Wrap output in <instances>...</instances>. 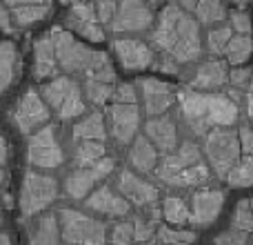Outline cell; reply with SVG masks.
<instances>
[{"mask_svg":"<svg viewBox=\"0 0 253 245\" xmlns=\"http://www.w3.org/2000/svg\"><path fill=\"white\" fill-rule=\"evenodd\" d=\"M149 43L158 54L153 69L165 74H180L182 67L196 65L205 52L200 22L193 13L180 7V2L162 7L156 25L149 31Z\"/></svg>","mask_w":253,"mask_h":245,"instance_id":"6da1fadb","label":"cell"},{"mask_svg":"<svg viewBox=\"0 0 253 245\" xmlns=\"http://www.w3.org/2000/svg\"><path fill=\"white\" fill-rule=\"evenodd\" d=\"M238 98L224 92H196L182 89L178 96L180 119L196 136H207L213 129L233 127L240 121Z\"/></svg>","mask_w":253,"mask_h":245,"instance_id":"7a4b0ae2","label":"cell"},{"mask_svg":"<svg viewBox=\"0 0 253 245\" xmlns=\"http://www.w3.org/2000/svg\"><path fill=\"white\" fill-rule=\"evenodd\" d=\"M211 174L213 172L200 145L196 140H182L178 149L162 156L153 176L160 181V185L171 189H200L211 179Z\"/></svg>","mask_w":253,"mask_h":245,"instance_id":"3957f363","label":"cell"},{"mask_svg":"<svg viewBox=\"0 0 253 245\" xmlns=\"http://www.w3.org/2000/svg\"><path fill=\"white\" fill-rule=\"evenodd\" d=\"M49 31H51L53 45H56V56H58V62H60V69L67 76L87 78L93 71V67L107 56V52L89 49L87 45L76 40L74 34L67 27H51Z\"/></svg>","mask_w":253,"mask_h":245,"instance_id":"277c9868","label":"cell"},{"mask_svg":"<svg viewBox=\"0 0 253 245\" xmlns=\"http://www.w3.org/2000/svg\"><path fill=\"white\" fill-rule=\"evenodd\" d=\"M42 98L51 112L60 121H76L83 119L87 114V96H84L83 83L74 78V76H56V78L47 80L40 89Z\"/></svg>","mask_w":253,"mask_h":245,"instance_id":"5b68a950","label":"cell"},{"mask_svg":"<svg viewBox=\"0 0 253 245\" xmlns=\"http://www.w3.org/2000/svg\"><path fill=\"white\" fill-rule=\"evenodd\" d=\"M58 219H60L62 241L67 245H107V239H109L107 223L91 212L60 207Z\"/></svg>","mask_w":253,"mask_h":245,"instance_id":"8992f818","label":"cell"},{"mask_svg":"<svg viewBox=\"0 0 253 245\" xmlns=\"http://www.w3.org/2000/svg\"><path fill=\"white\" fill-rule=\"evenodd\" d=\"M58 196H60V185L51 174H42L38 170L25 172L18 198L22 219H38L56 203Z\"/></svg>","mask_w":253,"mask_h":245,"instance_id":"52a82bcc","label":"cell"},{"mask_svg":"<svg viewBox=\"0 0 253 245\" xmlns=\"http://www.w3.org/2000/svg\"><path fill=\"white\" fill-rule=\"evenodd\" d=\"M205 158L209 163L211 172L218 179L227 181L229 172L233 170L238 161L242 158L240 147V136L233 127H222V129H213L205 136V145H202Z\"/></svg>","mask_w":253,"mask_h":245,"instance_id":"ba28073f","label":"cell"},{"mask_svg":"<svg viewBox=\"0 0 253 245\" xmlns=\"http://www.w3.org/2000/svg\"><path fill=\"white\" fill-rule=\"evenodd\" d=\"M67 154L62 147L60 131L56 125H44L42 129L34 131L27 138V163L31 170L38 172H53L62 167Z\"/></svg>","mask_w":253,"mask_h":245,"instance_id":"9c48e42d","label":"cell"},{"mask_svg":"<svg viewBox=\"0 0 253 245\" xmlns=\"http://www.w3.org/2000/svg\"><path fill=\"white\" fill-rule=\"evenodd\" d=\"M116 172V158L107 156L102 161L93 163V165L84 167H71L67 172L65 181H62V192L71 201H84L93 189H98L102 185V181H107V176H111Z\"/></svg>","mask_w":253,"mask_h":245,"instance_id":"30bf717a","label":"cell"},{"mask_svg":"<svg viewBox=\"0 0 253 245\" xmlns=\"http://www.w3.org/2000/svg\"><path fill=\"white\" fill-rule=\"evenodd\" d=\"M49 119H51V107L47 105L42 94L36 92L34 87L25 89L22 96L9 110V121H11L13 129L25 136H31L34 131L49 125Z\"/></svg>","mask_w":253,"mask_h":245,"instance_id":"8fae6325","label":"cell"},{"mask_svg":"<svg viewBox=\"0 0 253 245\" xmlns=\"http://www.w3.org/2000/svg\"><path fill=\"white\" fill-rule=\"evenodd\" d=\"M156 13H153L151 4L147 0H120L118 11H116L114 22L109 25L111 34L131 36V34H142V31H151L156 25Z\"/></svg>","mask_w":253,"mask_h":245,"instance_id":"7c38bea8","label":"cell"},{"mask_svg":"<svg viewBox=\"0 0 253 245\" xmlns=\"http://www.w3.org/2000/svg\"><path fill=\"white\" fill-rule=\"evenodd\" d=\"M105 119H107V127H109V136L120 147L131 145L140 136V127H142V110H140V105L111 103L105 112Z\"/></svg>","mask_w":253,"mask_h":245,"instance_id":"4fadbf2b","label":"cell"},{"mask_svg":"<svg viewBox=\"0 0 253 245\" xmlns=\"http://www.w3.org/2000/svg\"><path fill=\"white\" fill-rule=\"evenodd\" d=\"M116 187L135 207H151L160 201V187L131 167L116 172Z\"/></svg>","mask_w":253,"mask_h":245,"instance_id":"5bb4252c","label":"cell"},{"mask_svg":"<svg viewBox=\"0 0 253 245\" xmlns=\"http://www.w3.org/2000/svg\"><path fill=\"white\" fill-rule=\"evenodd\" d=\"M135 85H138L140 96H142V110L149 119L167 116V112L178 103L180 92L171 83H165V80L158 78H142Z\"/></svg>","mask_w":253,"mask_h":245,"instance_id":"9a60e30c","label":"cell"},{"mask_svg":"<svg viewBox=\"0 0 253 245\" xmlns=\"http://www.w3.org/2000/svg\"><path fill=\"white\" fill-rule=\"evenodd\" d=\"M111 49H114L118 62L125 67L126 71H140V69H149L156 65V49L151 47V43H144L140 38H133V36H120V38H114L111 43Z\"/></svg>","mask_w":253,"mask_h":245,"instance_id":"2e32d148","label":"cell"},{"mask_svg":"<svg viewBox=\"0 0 253 245\" xmlns=\"http://www.w3.org/2000/svg\"><path fill=\"white\" fill-rule=\"evenodd\" d=\"M65 27L69 31H76L78 36H83L89 43H102L107 38L105 25L100 22L96 11V2H91V0H84V2L69 7V11L65 16Z\"/></svg>","mask_w":253,"mask_h":245,"instance_id":"e0dca14e","label":"cell"},{"mask_svg":"<svg viewBox=\"0 0 253 245\" xmlns=\"http://www.w3.org/2000/svg\"><path fill=\"white\" fill-rule=\"evenodd\" d=\"M84 210H89L91 214L100 216V219L120 221V219H126V216H129L131 203L118 192V187L100 185V187L93 189V192L84 198Z\"/></svg>","mask_w":253,"mask_h":245,"instance_id":"ac0fdd59","label":"cell"},{"mask_svg":"<svg viewBox=\"0 0 253 245\" xmlns=\"http://www.w3.org/2000/svg\"><path fill=\"white\" fill-rule=\"evenodd\" d=\"M229 62L224 58H207L193 67L187 85L196 92H222L229 85Z\"/></svg>","mask_w":253,"mask_h":245,"instance_id":"d6986e66","label":"cell"},{"mask_svg":"<svg viewBox=\"0 0 253 245\" xmlns=\"http://www.w3.org/2000/svg\"><path fill=\"white\" fill-rule=\"evenodd\" d=\"M224 201H227V196H224V192L218 187L196 189V192L191 194V201H189V205H191V225L193 228H200V230L213 225L215 221H218L220 212H222Z\"/></svg>","mask_w":253,"mask_h":245,"instance_id":"ffe728a7","label":"cell"},{"mask_svg":"<svg viewBox=\"0 0 253 245\" xmlns=\"http://www.w3.org/2000/svg\"><path fill=\"white\" fill-rule=\"evenodd\" d=\"M60 71V62H58V56H56V45H53V38H51V31L47 34L38 36L34 43V74L36 80H51L58 76Z\"/></svg>","mask_w":253,"mask_h":245,"instance_id":"44dd1931","label":"cell"},{"mask_svg":"<svg viewBox=\"0 0 253 245\" xmlns=\"http://www.w3.org/2000/svg\"><path fill=\"white\" fill-rule=\"evenodd\" d=\"M144 136L156 145L162 156L171 154L180 145L178 125H175V121L171 116H156V119L144 121Z\"/></svg>","mask_w":253,"mask_h":245,"instance_id":"7402d4cb","label":"cell"},{"mask_svg":"<svg viewBox=\"0 0 253 245\" xmlns=\"http://www.w3.org/2000/svg\"><path fill=\"white\" fill-rule=\"evenodd\" d=\"M126 161L129 167L135 170L138 174H156L158 165L162 161V154L158 152V147L147 138L144 134H140L133 143L129 145V152H126Z\"/></svg>","mask_w":253,"mask_h":245,"instance_id":"603a6c76","label":"cell"},{"mask_svg":"<svg viewBox=\"0 0 253 245\" xmlns=\"http://www.w3.org/2000/svg\"><path fill=\"white\" fill-rule=\"evenodd\" d=\"M22 74V58L18 52V45L11 40H4L0 45V92H9L11 85Z\"/></svg>","mask_w":253,"mask_h":245,"instance_id":"cb8c5ba5","label":"cell"},{"mask_svg":"<svg viewBox=\"0 0 253 245\" xmlns=\"http://www.w3.org/2000/svg\"><path fill=\"white\" fill-rule=\"evenodd\" d=\"M60 219L53 212H44L29 225V245H60Z\"/></svg>","mask_w":253,"mask_h":245,"instance_id":"d4e9b609","label":"cell"},{"mask_svg":"<svg viewBox=\"0 0 253 245\" xmlns=\"http://www.w3.org/2000/svg\"><path fill=\"white\" fill-rule=\"evenodd\" d=\"M107 134H109L107 119H105V114L98 110L84 114L83 119L71 127V140H74V143H80V140H100V143H105Z\"/></svg>","mask_w":253,"mask_h":245,"instance_id":"484cf974","label":"cell"},{"mask_svg":"<svg viewBox=\"0 0 253 245\" xmlns=\"http://www.w3.org/2000/svg\"><path fill=\"white\" fill-rule=\"evenodd\" d=\"M160 214L162 207H140V212L133 216V228H135V243H151L156 239L158 230H160Z\"/></svg>","mask_w":253,"mask_h":245,"instance_id":"4316f807","label":"cell"},{"mask_svg":"<svg viewBox=\"0 0 253 245\" xmlns=\"http://www.w3.org/2000/svg\"><path fill=\"white\" fill-rule=\"evenodd\" d=\"M107 145L100 140H80L74 143L71 149V165L74 167H84V165H93V163L107 158Z\"/></svg>","mask_w":253,"mask_h":245,"instance_id":"83f0119b","label":"cell"},{"mask_svg":"<svg viewBox=\"0 0 253 245\" xmlns=\"http://www.w3.org/2000/svg\"><path fill=\"white\" fill-rule=\"evenodd\" d=\"M162 216L169 225H191V205L178 194L162 198Z\"/></svg>","mask_w":253,"mask_h":245,"instance_id":"f1b7e54d","label":"cell"},{"mask_svg":"<svg viewBox=\"0 0 253 245\" xmlns=\"http://www.w3.org/2000/svg\"><path fill=\"white\" fill-rule=\"evenodd\" d=\"M233 29L231 25H215V27H209L205 36V49L211 58H218V56H224V49L227 45L231 43L233 38Z\"/></svg>","mask_w":253,"mask_h":245,"instance_id":"f546056e","label":"cell"},{"mask_svg":"<svg viewBox=\"0 0 253 245\" xmlns=\"http://www.w3.org/2000/svg\"><path fill=\"white\" fill-rule=\"evenodd\" d=\"M83 87L89 105L102 107L107 105V101H114V92L118 83H114V80H83Z\"/></svg>","mask_w":253,"mask_h":245,"instance_id":"4dcf8cb0","label":"cell"},{"mask_svg":"<svg viewBox=\"0 0 253 245\" xmlns=\"http://www.w3.org/2000/svg\"><path fill=\"white\" fill-rule=\"evenodd\" d=\"M193 16L198 18L200 25L207 27H215L229 16L227 7H224V0H198V7L193 11Z\"/></svg>","mask_w":253,"mask_h":245,"instance_id":"1f68e13d","label":"cell"},{"mask_svg":"<svg viewBox=\"0 0 253 245\" xmlns=\"http://www.w3.org/2000/svg\"><path fill=\"white\" fill-rule=\"evenodd\" d=\"M51 13V2H40V4H27V7H16L11 9V16H13V22L16 27L25 29V27H31L36 22L44 20V18Z\"/></svg>","mask_w":253,"mask_h":245,"instance_id":"d6a6232c","label":"cell"},{"mask_svg":"<svg viewBox=\"0 0 253 245\" xmlns=\"http://www.w3.org/2000/svg\"><path fill=\"white\" fill-rule=\"evenodd\" d=\"M251 54H253V38L251 36L236 34L231 38V43L227 45V49H224V61L231 67H238V65H245Z\"/></svg>","mask_w":253,"mask_h":245,"instance_id":"836d02e7","label":"cell"},{"mask_svg":"<svg viewBox=\"0 0 253 245\" xmlns=\"http://www.w3.org/2000/svg\"><path fill=\"white\" fill-rule=\"evenodd\" d=\"M229 187H253V156H242L240 161L233 165V170L227 176Z\"/></svg>","mask_w":253,"mask_h":245,"instance_id":"e575fe53","label":"cell"},{"mask_svg":"<svg viewBox=\"0 0 253 245\" xmlns=\"http://www.w3.org/2000/svg\"><path fill=\"white\" fill-rule=\"evenodd\" d=\"M156 245H193L196 243V232L191 230H180V228H165L160 225L156 239Z\"/></svg>","mask_w":253,"mask_h":245,"instance_id":"d590c367","label":"cell"},{"mask_svg":"<svg viewBox=\"0 0 253 245\" xmlns=\"http://www.w3.org/2000/svg\"><path fill=\"white\" fill-rule=\"evenodd\" d=\"M231 230L253 234V207H251L249 198L238 201L236 210H233V214H231Z\"/></svg>","mask_w":253,"mask_h":245,"instance_id":"8d00e7d4","label":"cell"},{"mask_svg":"<svg viewBox=\"0 0 253 245\" xmlns=\"http://www.w3.org/2000/svg\"><path fill=\"white\" fill-rule=\"evenodd\" d=\"M109 243L111 245H131L135 243V228L133 219H120L111 225L109 230Z\"/></svg>","mask_w":253,"mask_h":245,"instance_id":"74e56055","label":"cell"},{"mask_svg":"<svg viewBox=\"0 0 253 245\" xmlns=\"http://www.w3.org/2000/svg\"><path fill=\"white\" fill-rule=\"evenodd\" d=\"M251 80V67H231L229 71V87H231L233 94L247 92Z\"/></svg>","mask_w":253,"mask_h":245,"instance_id":"f35d334b","label":"cell"},{"mask_svg":"<svg viewBox=\"0 0 253 245\" xmlns=\"http://www.w3.org/2000/svg\"><path fill=\"white\" fill-rule=\"evenodd\" d=\"M138 85L135 83H118L114 92V101L111 103H120V105H138Z\"/></svg>","mask_w":253,"mask_h":245,"instance_id":"ab89813d","label":"cell"},{"mask_svg":"<svg viewBox=\"0 0 253 245\" xmlns=\"http://www.w3.org/2000/svg\"><path fill=\"white\" fill-rule=\"evenodd\" d=\"M229 25L236 34L240 36H251V18L245 9H236V11L229 13Z\"/></svg>","mask_w":253,"mask_h":245,"instance_id":"60d3db41","label":"cell"},{"mask_svg":"<svg viewBox=\"0 0 253 245\" xmlns=\"http://www.w3.org/2000/svg\"><path fill=\"white\" fill-rule=\"evenodd\" d=\"M213 245H251L249 234L238 232V230H224L213 239Z\"/></svg>","mask_w":253,"mask_h":245,"instance_id":"b9f144b4","label":"cell"},{"mask_svg":"<svg viewBox=\"0 0 253 245\" xmlns=\"http://www.w3.org/2000/svg\"><path fill=\"white\" fill-rule=\"evenodd\" d=\"M96 11L102 25H111L118 11V2L116 0H96Z\"/></svg>","mask_w":253,"mask_h":245,"instance_id":"7bdbcfd3","label":"cell"},{"mask_svg":"<svg viewBox=\"0 0 253 245\" xmlns=\"http://www.w3.org/2000/svg\"><path fill=\"white\" fill-rule=\"evenodd\" d=\"M238 136H240L242 156H253V125H240Z\"/></svg>","mask_w":253,"mask_h":245,"instance_id":"ee69618b","label":"cell"},{"mask_svg":"<svg viewBox=\"0 0 253 245\" xmlns=\"http://www.w3.org/2000/svg\"><path fill=\"white\" fill-rule=\"evenodd\" d=\"M0 22H2V31L7 36L18 34V27H16V22H13L11 9H9V7H2V11H0Z\"/></svg>","mask_w":253,"mask_h":245,"instance_id":"f6af8a7d","label":"cell"},{"mask_svg":"<svg viewBox=\"0 0 253 245\" xmlns=\"http://www.w3.org/2000/svg\"><path fill=\"white\" fill-rule=\"evenodd\" d=\"M245 107H247V116L253 121V67H251L249 87H247V92H245Z\"/></svg>","mask_w":253,"mask_h":245,"instance_id":"bcb514c9","label":"cell"},{"mask_svg":"<svg viewBox=\"0 0 253 245\" xmlns=\"http://www.w3.org/2000/svg\"><path fill=\"white\" fill-rule=\"evenodd\" d=\"M4 7L9 9H16V7H27V4H40V2H47V0H2Z\"/></svg>","mask_w":253,"mask_h":245,"instance_id":"7dc6e473","label":"cell"},{"mask_svg":"<svg viewBox=\"0 0 253 245\" xmlns=\"http://www.w3.org/2000/svg\"><path fill=\"white\" fill-rule=\"evenodd\" d=\"M0 145H2V156H0V161H2V165H7L9 163V140L2 138L0 140Z\"/></svg>","mask_w":253,"mask_h":245,"instance_id":"c3c4849f","label":"cell"},{"mask_svg":"<svg viewBox=\"0 0 253 245\" xmlns=\"http://www.w3.org/2000/svg\"><path fill=\"white\" fill-rule=\"evenodd\" d=\"M0 245H11V237H9V232H2V237H0Z\"/></svg>","mask_w":253,"mask_h":245,"instance_id":"681fc988","label":"cell"},{"mask_svg":"<svg viewBox=\"0 0 253 245\" xmlns=\"http://www.w3.org/2000/svg\"><path fill=\"white\" fill-rule=\"evenodd\" d=\"M60 4H67V7H74V4H80V2H84V0H58Z\"/></svg>","mask_w":253,"mask_h":245,"instance_id":"f907efd6","label":"cell"},{"mask_svg":"<svg viewBox=\"0 0 253 245\" xmlns=\"http://www.w3.org/2000/svg\"><path fill=\"white\" fill-rule=\"evenodd\" d=\"M147 2L149 4H156V2H165V0H147ZM178 2H180V0H178Z\"/></svg>","mask_w":253,"mask_h":245,"instance_id":"816d5d0a","label":"cell"},{"mask_svg":"<svg viewBox=\"0 0 253 245\" xmlns=\"http://www.w3.org/2000/svg\"><path fill=\"white\" fill-rule=\"evenodd\" d=\"M231 2H236V4H242V2H247V0H231Z\"/></svg>","mask_w":253,"mask_h":245,"instance_id":"f5cc1de1","label":"cell"},{"mask_svg":"<svg viewBox=\"0 0 253 245\" xmlns=\"http://www.w3.org/2000/svg\"><path fill=\"white\" fill-rule=\"evenodd\" d=\"M142 245H156V243H153V241H151V243H142Z\"/></svg>","mask_w":253,"mask_h":245,"instance_id":"db71d44e","label":"cell"},{"mask_svg":"<svg viewBox=\"0 0 253 245\" xmlns=\"http://www.w3.org/2000/svg\"><path fill=\"white\" fill-rule=\"evenodd\" d=\"M251 207H253V198H251Z\"/></svg>","mask_w":253,"mask_h":245,"instance_id":"11a10c76","label":"cell"}]
</instances>
